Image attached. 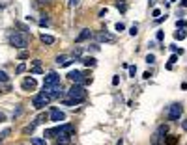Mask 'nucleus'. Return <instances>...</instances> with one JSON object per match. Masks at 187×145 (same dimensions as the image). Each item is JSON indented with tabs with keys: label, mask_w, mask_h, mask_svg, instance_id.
<instances>
[{
	"label": "nucleus",
	"mask_w": 187,
	"mask_h": 145,
	"mask_svg": "<svg viewBox=\"0 0 187 145\" xmlns=\"http://www.w3.org/2000/svg\"><path fill=\"white\" fill-rule=\"evenodd\" d=\"M8 41H9L11 47H15V49H26L28 47V37L21 32H11Z\"/></svg>",
	"instance_id": "nucleus-1"
},
{
	"label": "nucleus",
	"mask_w": 187,
	"mask_h": 145,
	"mask_svg": "<svg viewBox=\"0 0 187 145\" xmlns=\"http://www.w3.org/2000/svg\"><path fill=\"white\" fill-rule=\"evenodd\" d=\"M67 97L73 99V101H77V102H83L84 97H86V91H84V88L80 84H73L71 88H69V91H67Z\"/></svg>",
	"instance_id": "nucleus-2"
},
{
	"label": "nucleus",
	"mask_w": 187,
	"mask_h": 145,
	"mask_svg": "<svg viewBox=\"0 0 187 145\" xmlns=\"http://www.w3.org/2000/svg\"><path fill=\"white\" fill-rule=\"evenodd\" d=\"M62 84H52V86H45L43 84V93L49 97V99H58L62 95Z\"/></svg>",
	"instance_id": "nucleus-3"
},
{
	"label": "nucleus",
	"mask_w": 187,
	"mask_h": 145,
	"mask_svg": "<svg viewBox=\"0 0 187 145\" xmlns=\"http://www.w3.org/2000/svg\"><path fill=\"white\" fill-rule=\"evenodd\" d=\"M49 101H51V99L47 97L45 93H38V95H34V99H32V106L36 110H41V108H45L47 104H49Z\"/></svg>",
	"instance_id": "nucleus-4"
},
{
	"label": "nucleus",
	"mask_w": 187,
	"mask_h": 145,
	"mask_svg": "<svg viewBox=\"0 0 187 145\" xmlns=\"http://www.w3.org/2000/svg\"><path fill=\"white\" fill-rule=\"evenodd\" d=\"M182 114H183L182 104H172V106L168 108V112H167V115H168V119H170V121H178L180 117H182Z\"/></svg>",
	"instance_id": "nucleus-5"
},
{
	"label": "nucleus",
	"mask_w": 187,
	"mask_h": 145,
	"mask_svg": "<svg viewBox=\"0 0 187 145\" xmlns=\"http://www.w3.org/2000/svg\"><path fill=\"white\" fill-rule=\"evenodd\" d=\"M67 78L71 80L73 84H90V82H92V78H83V73H80V71H71V73H67Z\"/></svg>",
	"instance_id": "nucleus-6"
},
{
	"label": "nucleus",
	"mask_w": 187,
	"mask_h": 145,
	"mask_svg": "<svg viewBox=\"0 0 187 145\" xmlns=\"http://www.w3.org/2000/svg\"><path fill=\"white\" fill-rule=\"evenodd\" d=\"M96 39H97V41H101V43H114L116 41L114 36H110V34H107V32H97Z\"/></svg>",
	"instance_id": "nucleus-7"
},
{
	"label": "nucleus",
	"mask_w": 187,
	"mask_h": 145,
	"mask_svg": "<svg viewBox=\"0 0 187 145\" xmlns=\"http://www.w3.org/2000/svg\"><path fill=\"white\" fill-rule=\"evenodd\" d=\"M49 117H51V121L58 123V121H64V119H66V114L60 112L58 108H51V115H49Z\"/></svg>",
	"instance_id": "nucleus-8"
},
{
	"label": "nucleus",
	"mask_w": 187,
	"mask_h": 145,
	"mask_svg": "<svg viewBox=\"0 0 187 145\" xmlns=\"http://www.w3.org/2000/svg\"><path fill=\"white\" fill-rule=\"evenodd\" d=\"M43 84H45V86H52V84H62V82H60V76H58V73L52 71V73H49V74L45 76V82H43Z\"/></svg>",
	"instance_id": "nucleus-9"
},
{
	"label": "nucleus",
	"mask_w": 187,
	"mask_h": 145,
	"mask_svg": "<svg viewBox=\"0 0 187 145\" xmlns=\"http://www.w3.org/2000/svg\"><path fill=\"white\" fill-rule=\"evenodd\" d=\"M34 88H36V80H34V78L26 76L25 80H22V89H25V91H30V89H34Z\"/></svg>",
	"instance_id": "nucleus-10"
},
{
	"label": "nucleus",
	"mask_w": 187,
	"mask_h": 145,
	"mask_svg": "<svg viewBox=\"0 0 187 145\" xmlns=\"http://www.w3.org/2000/svg\"><path fill=\"white\" fill-rule=\"evenodd\" d=\"M90 37H92V32L88 30V28H84V30L77 36V43H83V41H86V39H90Z\"/></svg>",
	"instance_id": "nucleus-11"
},
{
	"label": "nucleus",
	"mask_w": 187,
	"mask_h": 145,
	"mask_svg": "<svg viewBox=\"0 0 187 145\" xmlns=\"http://www.w3.org/2000/svg\"><path fill=\"white\" fill-rule=\"evenodd\" d=\"M75 132V126L73 125H62L60 126V134H64V136H71Z\"/></svg>",
	"instance_id": "nucleus-12"
},
{
	"label": "nucleus",
	"mask_w": 187,
	"mask_h": 145,
	"mask_svg": "<svg viewBox=\"0 0 187 145\" xmlns=\"http://www.w3.org/2000/svg\"><path fill=\"white\" fill-rule=\"evenodd\" d=\"M58 134H60V126H56V129H47L45 130V138H54V136H58Z\"/></svg>",
	"instance_id": "nucleus-13"
},
{
	"label": "nucleus",
	"mask_w": 187,
	"mask_h": 145,
	"mask_svg": "<svg viewBox=\"0 0 187 145\" xmlns=\"http://www.w3.org/2000/svg\"><path fill=\"white\" fill-rule=\"evenodd\" d=\"M167 130H168V129H167V126H165V125H161V126H159V129H157V132H155V140H161V138H165V134H167ZM155 140H154V141H155Z\"/></svg>",
	"instance_id": "nucleus-14"
},
{
	"label": "nucleus",
	"mask_w": 187,
	"mask_h": 145,
	"mask_svg": "<svg viewBox=\"0 0 187 145\" xmlns=\"http://www.w3.org/2000/svg\"><path fill=\"white\" fill-rule=\"evenodd\" d=\"M39 39H41L43 45H52V43H54V37L49 36V34H41V37H39Z\"/></svg>",
	"instance_id": "nucleus-15"
},
{
	"label": "nucleus",
	"mask_w": 187,
	"mask_h": 145,
	"mask_svg": "<svg viewBox=\"0 0 187 145\" xmlns=\"http://www.w3.org/2000/svg\"><path fill=\"white\" fill-rule=\"evenodd\" d=\"M83 63H84L86 67H94V65H96V58L86 56V58H83Z\"/></svg>",
	"instance_id": "nucleus-16"
},
{
	"label": "nucleus",
	"mask_w": 187,
	"mask_h": 145,
	"mask_svg": "<svg viewBox=\"0 0 187 145\" xmlns=\"http://www.w3.org/2000/svg\"><path fill=\"white\" fill-rule=\"evenodd\" d=\"M174 37L180 39V41H183V39L187 37V32L185 30H178V32H174Z\"/></svg>",
	"instance_id": "nucleus-17"
},
{
	"label": "nucleus",
	"mask_w": 187,
	"mask_h": 145,
	"mask_svg": "<svg viewBox=\"0 0 187 145\" xmlns=\"http://www.w3.org/2000/svg\"><path fill=\"white\" fill-rule=\"evenodd\" d=\"M67 143H69V136L58 134V145H67Z\"/></svg>",
	"instance_id": "nucleus-18"
},
{
	"label": "nucleus",
	"mask_w": 187,
	"mask_h": 145,
	"mask_svg": "<svg viewBox=\"0 0 187 145\" xmlns=\"http://www.w3.org/2000/svg\"><path fill=\"white\" fill-rule=\"evenodd\" d=\"M64 104H66V106H77V101H73V99H64V101H62Z\"/></svg>",
	"instance_id": "nucleus-19"
},
{
	"label": "nucleus",
	"mask_w": 187,
	"mask_h": 145,
	"mask_svg": "<svg viewBox=\"0 0 187 145\" xmlns=\"http://www.w3.org/2000/svg\"><path fill=\"white\" fill-rule=\"evenodd\" d=\"M25 71H26V65H25V63H19V65H17V69H15L17 74H22Z\"/></svg>",
	"instance_id": "nucleus-20"
},
{
	"label": "nucleus",
	"mask_w": 187,
	"mask_h": 145,
	"mask_svg": "<svg viewBox=\"0 0 187 145\" xmlns=\"http://www.w3.org/2000/svg\"><path fill=\"white\" fill-rule=\"evenodd\" d=\"M66 61H67L66 56H56V63H58L60 67H64V63H66Z\"/></svg>",
	"instance_id": "nucleus-21"
},
{
	"label": "nucleus",
	"mask_w": 187,
	"mask_h": 145,
	"mask_svg": "<svg viewBox=\"0 0 187 145\" xmlns=\"http://www.w3.org/2000/svg\"><path fill=\"white\" fill-rule=\"evenodd\" d=\"M30 73H34V74H41L43 73V69L39 67V65H32V69H30Z\"/></svg>",
	"instance_id": "nucleus-22"
},
{
	"label": "nucleus",
	"mask_w": 187,
	"mask_h": 145,
	"mask_svg": "<svg viewBox=\"0 0 187 145\" xmlns=\"http://www.w3.org/2000/svg\"><path fill=\"white\" fill-rule=\"evenodd\" d=\"M32 145H45V138H34Z\"/></svg>",
	"instance_id": "nucleus-23"
},
{
	"label": "nucleus",
	"mask_w": 187,
	"mask_h": 145,
	"mask_svg": "<svg viewBox=\"0 0 187 145\" xmlns=\"http://www.w3.org/2000/svg\"><path fill=\"white\" fill-rule=\"evenodd\" d=\"M34 129H36V121H34V123H32V125H28V126H25V130H22V132H25V134H28V132H32Z\"/></svg>",
	"instance_id": "nucleus-24"
},
{
	"label": "nucleus",
	"mask_w": 187,
	"mask_h": 145,
	"mask_svg": "<svg viewBox=\"0 0 187 145\" xmlns=\"http://www.w3.org/2000/svg\"><path fill=\"white\" fill-rule=\"evenodd\" d=\"M8 80H9V76L4 71H0V82H8Z\"/></svg>",
	"instance_id": "nucleus-25"
},
{
	"label": "nucleus",
	"mask_w": 187,
	"mask_h": 145,
	"mask_svg": "<svg viewBox=\"0 0 187 145\" xmlns=\"http://www.w3.org/2000/svg\"><path fill=\"white\" fill-rule=\"evenodd\" d=\"M155 61V56L154 54H148V56H146V63H154Z\"/></svg>",
	"instance_id": "nucleus-26"
},
{
	"label": "nucleus",
	"mask_w": 187,
	"mask_h": 145,
	"mask_svg": "<svg viewBox=\"0 0 187 145\" xmlns=\"http://www.w3.org/2000/svg\"><path fill=\"white\" fill-rule=\"evenodd\" d=\"M129 34H131V36H137V34H138V26H137V24H135V26H131Z\"/></svg>",
	"instance_id": "nucleus-27"
},
{
	"label": "nucleus",
	"mask_w": 187,
	"mask_h": 145,
	"mask_svg": "<svg viewBox=\"0 0 187 145\" xmlns=\"http://www.w3.org/2000/svg\"><path fill=\"white\" fill-rule=\"evenodd\" d=\"M176 26L178 28H185L187 26V21H176Z\"/></svg>",
	"instance_id": "nucleus-28"
},
{
	"label": "nucleus",
	"mask_w": 187,
	"mask_h": 145,
	"mask_svg": "<svg viewBox=\"0 0 187 145\" xmlns=\"http://www.w3.org/2000/svg\"><path fill=\"white\" fill-rule=\"evenodd\" d=\"M9 132H11L9 129H6V130H2V132H0V138H2V140H4V138H6V136H9Z\"/></svg>",
	"instance_id": "nucleus-29"
},
{
	"label": "nucleus",
	"mask_w": 187,
	"mask_h": 145,
	"mask_svg": "<svg viewBox=\"0 0 187 145\" xmlns=\"http://www.w3.org/2000/svg\"><path fill=\"white\" fill-rule=\"evenodd\" d=\"M43 121H47V115H39V117L36 119V125H39V123H43Z\"/></svg>",
	"instance_id": "nucleus-30"
},
{
	"label": "nucleus",
	"mask_w": 187,
	"mask_h": 145,
	"mask_svg": "<svg viewBox=\"0 0 187 145\" xmlns=\"http://www.w3.org/2000/svg\"><path fill=\"white\" fill-rule=\"evenodd\" d=\"M26 58H28V52H26V50H22L21 54H19V60H26Z\"/></svg>",
	"instance_id": "nucleus-31"
},
{
	"label": "nucleus",
	"mask_w": 187,
	"mask_h": 145,
	"mask_svg": "<svg viewBox=\"0 0 187 145\" xmlns=\"http://www.w3.org/2000/svg\"><path fill=\"white\" fill-rule=\"evenodd\" d=\"M170 49L176 52V54H183V50H182V49H178V47H174V45H170Z\"/></svg>",
	"instance_id": "nucleus-32"
},
{
	"label": "nucleus",
	"mask_w": 187,
	"mask_h": 145,
	"mask_svg": "<svg viewBox=\"0 0 187 145\" xmlns=\"http://www.w3.org/2000/svg\"><path fill=\"white\" fill-rule=\"evenodd\" d=\"M124 22H116V30H118V32H122V30H124Z\"/></svg>",
	"instance_id": "nucleus-33"
},
{
	"label": "nucleus",
	"mask_w": 187,
	"mask_h": 145,
	"mask_svg": "<svg viewBox=\"0 0 187 145\" xmlns=\"http://www.w3.org/2000/svg\"><path fill=\"white\" fill-rule=\"evenodd\" d=\"M69 6H71V8H77V6H79V0H69Z\"/></svg>",
	"instance_id": "nucleus-34"
},
{
	"label": "nucleus",
	"mask_w": 187,
	"mask_h": 145,
	"mask_svg": "<svg viewBox=\"0 0 187 145\" xmlns=\"http://www.w3.org/2000/svg\"><path fill=\"white\" fill-rule=\"evenodd\" d=\"M80 52H83V50H80V47H77V49L73 50V56H77V58H79V56H80Z\"/></svg>",
	"instance_id": "nucleus-35"
},
{
	"label": "nucleus",
	"mask_w": 187,
	"mask_h": 145,
	"mask_svg": "<svg viewBox=\"0 0 187 145\" xmlns=\"http://www.w3.org/2000/svg\"><path fill=\"white\" fill-rule=\"evenodd\" d=\"M127 69H129V74H131V76H135V73H137V67H127Z\"/></svg>",
	"instance_id": "nucleus-36"
},
{
	"label": "nucleus",
	"mask_w": 187,
	"mask_h": 145,
	"mask_svg": "<svg viewBox=\"0 0 187 145\" xmlns=\"http://www.w3.org/2000/svg\"><path fill=\"white\" fill-rule=\"evenodd\" d=\"M174 143H176V138H168L167 140V145H174Z\"/></svg>",
	"instance_id": "nucleus-37"
},
{
	"label": "nucleus",
	"mask_w": 187,
	"mask_h": 145,
	"mask_svg": "<svg viewBox=\"0 0 187 145\" xmlns=\"http://www.w3.org/2000/svg\"><path fill=\"white\" fill-rule=\"evenodd\" d=\"M176 60H178V56H176V54H174V56H170V60H168V63H170V65H172V63H174V61H176Z\"/></svg>",
	"instance_id": "nucleus-38"
},
{
	"label": "nucleus",
	"mask_w": 187,
	"mask_h": 145,
	"mask_svg": "<svg viewBox=\"0 0 187 145\" xmlns=\"http://www.w3.org/2000/svg\"><path fill=\"white\" fill-rule=\"evenodd\" d=\"M151 15H154V17H159L161 11H159V9H154V11H151Z\"/></svg>",
	"instance_id": "nucleus-39"
},
{
	"label": "nucleus",
	"mask_w": 187,
	"mask_h": 145,
	"mask_svg": "<svg viewBox=\"0 0 187 145\" xmlns=\"http://www.w3.org/2000/svg\"><path fill=\"white\" fill-rule=\"evenodd\" d=\"M118 82H120V78L114 76V78H112V86H118Z\"/></svg>",
	"instance_id": "nucleus-40"
},
{
	"label": "nucleus",
	"mask_w": 187,
	"mask_h": 145,
	"mask_svg": "<svg viewBox=\"0 0 187 145\" xmlns=\"http://www.w3.org/2000/svg\"><path fill=\"white\" fill-rule=\"evenodd\" d=\"M182 129L187 132V119H185V121H182Z\"/></svg>",
	"instance_id": "nucleus-41"
},
{
	"label": "nucleus",
	"mask_w": 187,
	"mask_h": 145,
	"mask_svg": "<svg viewBox=\"0 0 187 145\" xmlns=\"http://www.w3.org/2000/svg\"><path fill=\"white\" fill-rule=\"evenodd\" d=\"M157 41H163V32H157Z\"/></svg>",
	"instance_id": "nucleus-42"
},
{
	"label": "nucleus",
	"mask_w": 187,
	"mask_h": 145,
	"mask_svg": "<svg viewBox=\"0 0 187 145\" xmlns=\"http://www.w3.org/2000/svg\"><path fill=\"white\" fill-rule=\"evenodd\" d=\"M4 119H6V115H4L2 112H0V121H4Z\"/></svg>",
	"instance_id": "nucleus-43"
},
{
	"label": "nucleus",
	"mask_w": 187,
	"mask_h": 145,
	"mask_svg": "<svg viewBox=\"0 0 187 145\" xmlns=\"http://www.w3.org/2000/svg\"><path fill=\"white\" fill-rule=\"evenodd\" d=\"M182 6H183V8H187V0H182Z\"/></svg>",
	"instance_id": "nucleus-44"
},
{
	"label": "nucleus",
	"mask_w": 187,
	"mask_h": 145,
	"mask_svg": "<svg viewBox=\"0 0 187 145\" xmlns=\"http://www.w3.org/2000/svg\"><path fill=\"white\" fill-rule=\"evenodd\" d=\"M0 143H2V138H0Z\"/></svg>",
	"instance_id": "nucleus-45"
}]
</instances>
